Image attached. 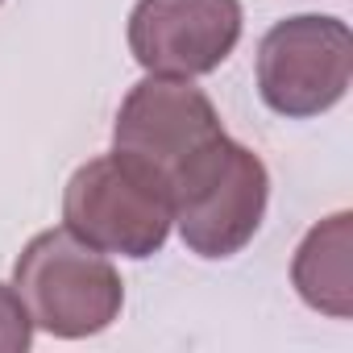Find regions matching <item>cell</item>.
<instances>
[{"instance_id": "6da1fadb", "label": "cell", "mask_w": 353, "mask_h": 353, "mask_svg": "<svg viewBox=\"0 0 353 353\" xmlns=\"http://www.w3.org/2000/svg\"><path fill=\"white\" fill-rule=\"evenodd\" d=\"M13 291L21 295L34 328L63 341L104 332L125 303V287L108 254L79 241L67 225L38 233L21 250Z\"/></svg>"}, {"instance_id": "7a4b0ae2", "label": "cell", "mask_w": 353, "mask_h": 353, "mask_svg": "<svg viewBox=\"0 0 353 353\" xmlns=\"http://www.w3.org/2000/svg\"><path fill=\"white\" fill-rule=\"evenodd\" d=\"M221 137L225 125L208 92L174 75H145L133 83L112 125V150L145 170L166 200L192 162L204 158Z\"/></svg>"}, {"instance_id": "3957f363", "label": "cell", "mask_w": 353, "mask_h": 353, "mask_svg": "<svg viewBox=\"0 0 353 353\" xmlns=\"http://www.w3.org/2000/svg\"><path fill=\"white\" fill-rule=\"evenodd\" d=\"M266 200L270 174L262 158L229 133L170 188L174 225L183 233V245L200 258L241 254L266 216Z\"/></svg>"}, {"instance_id": "277c9868", "label": "cell", "mask_w": 353, "mask_h": 353, "mask_svg": "<svg viewBox=\"0 0 353 353\" xmlns=\"http://www.w3.org/2000/svg\"><path fill=\"white\" fill-rule=\"evenodd\" d=\"M63 225L100 254L150 258L166 245L174 212L150 174L112 150L71 174L63 192Z\"/></svg>"}, {"instance_id": "5b68a950", "label": "cell", "mask_w": 353, "mask_h": 353, "mask_svg": "<svg viewBox=\"0 0 353 353\" xmlns=\"http://www.w3.org/2000/svg\"><path fill=\"white\" fill-rule=\"evenodd\" d=\"M353 79V34L341 17H287L258 46V92L270 112L303 121L345 100Z\"/></svg>"}, {"instance_id": "8992f818", "label": "cell", "mask_w": 353, "mask_h": 353, "mask_svg": "<svg viewBox=\"0 0 353 353\" xmlns=\"http://www.w3.org/2000/svg\"><path fill=\"white\" fill-rule=\"evenodd\" d=\"M237 42L241 0H137L129 13V50L150 75H208Z\"/></svg>"}, {"instance_id": "52a82bcc", "label": "cell", "mask_w": 353, "mask_h": 353, "mask_svg": "<svg viewBox=\"0 0 353 353\" xmlns=\"http://www.w3.org/2000/svg\"><path fill=\"white\" fill-rule=\"evenodd\" d=\"M349 250H353V216L332 212L320 221L295 250L291 262V283L299 299L332 320L353 316V270H349Z\"/></svg>"}, {"instance_id": "ba28073f", "label": "cell", "mask_w": 353, "mask_h": 353, "mask_svg": "<svg viewBox=\"0 0 353 353\" xmlns=\"http://www.w3.org/2000/svg\"><path fill=\"white\" fill-rule=\"evenodd\" d=\"M34 341V320L13 287L0 283V353H26Z\"/></svg>"}, {"instance_id": "9c48e42d", "label": "cell", "mask_w": 353, "mask_h": 353, "mask_svg": "<svg viewBox=\"0 0 353 353\" xmlns=\"http://www.w3.org/2000/svg\"><path fill=\"white\" fill-rule=\"evenodd\" d=\"M0 5H5V0H0Z\"/></svg>"}]
</instances>
